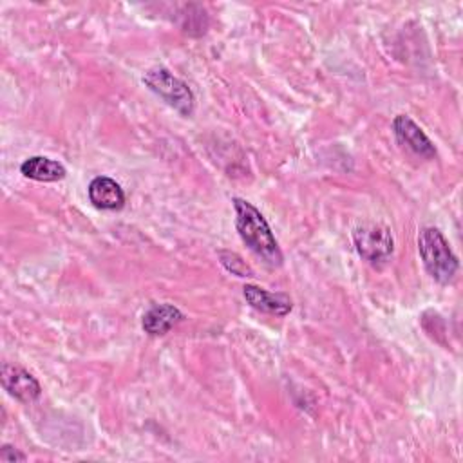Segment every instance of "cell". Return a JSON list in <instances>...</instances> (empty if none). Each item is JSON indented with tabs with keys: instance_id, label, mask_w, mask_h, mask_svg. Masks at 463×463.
I'll return each instance as SVG.
<instances>
[{
	"instance_id": "cell-1",
	"label": "cell",
	"mask_w": 463,
	"mask_h": 463,
	"mask_svg": "<svg viewBox=\"0 0 463 463\" xmlns=\"http://www.w3.org/2000/svg\"><path fill=\"white\" fill-rule=\"evenodd\" d=\"M232 203L235 208V226L241 239L268 266L279 268L284 257L264 215L251 203L241 197H233Z\"/></svg>"
},
{
	"instance_id": "cell-9",
	"label": "cell",
	"mask_w": 463,
	"mask_h": 463,
	"mask_svg": "<svg viewBox=\"0 0 463 463\" xmlns=\"http://www.w3.org/2000/svg\"><path fill=\"white\" fill-rule=\"evenodd\" d=\"M89 199L99 210H119L125 204L123 188L107 175H98L90 181Z\"/></svg>"
},
{
	"instance_id": "cell-6",
	"label": "cell",
	"mask_w": 463,
	"mask_h": 463,
	"mask_svg": "<svg viewBox=\"0 0 463 463\" xmlns=\"http://www.w3.org/2000/svg\"><path fill=\"white\" fill-rule=\"evenodd\" d=\"M392 130L400 145L409 148L420 157L432 159L436 156V148L432 141L427 137V134L405 114H398L392 121Z\"/></svg>"
},
{
	"instance_id": "cell-8",
	"label": "cell",
	"mask_w": 463,
	"mask_h": 463,
	"mask_svg": "<svg viewBox=\"0 0 463 463\" xmlns=\"http://www.w3.org/2000/svg\"><path fill=\"white\" fill-rule=\"evenodd\" d=\"M183 313L168 302L163 304H154L141 320L143 331L150 336H163L166 335L174 326H177L183 320Z\"/></svg>"
},
{
	"instance_id": "cell-5",
	"label": "cell",
	"mask_w": 463,
	"mask_h": 463,
	"mask_svg": "<svg viewBox=\"0 0 463 463\" xmlns=\"http://www.w3.org/2000/svg\"><path fill=\"white\" fill-rule=\"evenodd\" d=\"M0 378H2L4 389L13 398H16L24 403H31V402L38 400L42 394V387H40L38 380L20 365L4 362L2 369H0Z\"/></svg>"
},
{
	"instance_id": "cell-12",
	"label": "cell",
	"mask_w": 463,
	"mask_h": 463,
	"mask_svg": "<svg viewBox=\"0 0 463 463\" xmlns=\"http://www.w3.org/2000/svg\"><path fill=\"white\" fill-rule=\"evenodd\" d=\"M25 459H27V456L24 452L16 450L11 445H4L0 449V461L2 463H14V461H25Z\"/></svg>"
},
{
	"instance_id": "cell-11",
	"label": "cell",
	"mask_w": 463,
	"mask_h": 463,
	"mask_svg": "<svg viewBox=\"0 0 463 463\" xmlns=\"http://www.w3.org/2000/svg\"><path fill=\"white\" fill-rule=\"evenodd\" d=\"M217 255H219L221 264H222L230 273H233V275H237V277H251V275H253L251 268H250L237 253L221 250Z\"/></svg>"
},
{
	"instance_id": "cell-7",
	"label": "cell",
	"mask_w": 463,
	"mask_h": 463,
	"mask_svg": "<svg viewBox=\"0 0 463 463\" xmlns=\"http://www.w3.org/2000/svg\"><path fill=\"white\" fill-rule=\"evenodd\" d=\"M242 295L246 298V302L257 309V311H262V313H269V315H277V317H286L293 304H291V298L284 293H271V291H266L259 286H253V284H246L242 288Z\"/></svg>"
},
{
	"instance_id": "cell-10",
	"label": "cell",
	"mask_w": 463,
	"mask_h": 463,
	"mask_svg": "<svg viewBox=\"0 0 463 463\" xmlns=\"http://www.w3.org/2000/svg\"><path fill=\"white\" fill-rule=\"evenodd\" d=\"M20 172L29 179L42 181V183L60 181L67 174V170L61 163H58L51 157H45V156H33L29 159H25L20 165Z\"/></svg>"
},
{
	"instance_id": "cell-2",
	"label": "cell",
	"mask_w": 463,
	"mask_h": 463,
	"mask_svg": "<svg viewBox=\"0 0 463 463\" xmlns=\"http://www.w3.org/2000/svg\"><path fill=\"white\" fill-rule=\"evenodd\" d=\"M418 250L429 275L439 282L449 284L458 273L459 262L452 253L447 239L438 228H423L418 235Z\"/></svg>"
},
{
	"instance_id": "cell-3",
	"label": "cell",
	"mask_w": 463,
	"mask_h": 463,
	"mask_svg": "<svg viewBox=\"0 0 463 463\" xmlns=\"http://www.w3.org/2000/svg\"><path fill=\"white\" fill-rule=\"evenodd\" d=\"M143 83L152 92H156L165 103L174 107L179 114L192 116L195 107L194 92L183 80L174 76L170 71L163 67H154L145 72Z\"/></svg>"
},
{
	"instance_id": "cell-4",
	"label": "cell",
	"mask_w": 463,
	"mask_h": 463,
	"mask_svg": "<svg viewBox=\"0 0 463 463\" xmlns=\"http://www.w3.org/2000/svg\"><path fill=\"white\" fill-rule=\"evenodd\" d=\"M353 242L358 255L373 266L387 262L394 251V241L389 228L374 222L354 228Z\"/></svg>"
}]
</instances>
